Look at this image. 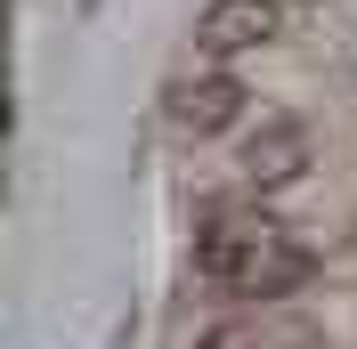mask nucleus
Returning a JSON list of instances; mask_svg holds the SVG:
<instances>
[{
    "label": "nucleus",
    "mask_w": 357,
    "mask_h": 349,
    "mask_svg": "<svg viewBox=\"0 0 357 349\" xmlns=\"http://www.w3.org/2000/svg\"><path fill=\"white\" fill-rule=\"evenodd\" d=\"M187 260H195L203 292H220V301H236V309H284L292 292L317 284V244H301L284 219H268L260 203H252V211L211 203Z\"/></svg>",
    "instance_id": "nucleus-1"
},
{
    "label": "nucleus",
    "mask_w": 357,
    "mask_h": 349,
    "mask_svg": "<svg viewBox=\"0 0 357 349\" xmlns=\"http://www.w3.org/2000/svg\"><path fill=\"white\" fill-rule=\"evenodd\" d=\"M244 106H252V89L236 82L227 66H203V57L162 89V122H171L178 138H220V131H236Z\"/></svg>",
    "instance_id": "nucleus-2"
},
{
    "label": "nucleus",
    "mask_w": 357,
    "mask_h": 349,
    "mask_svg": "<svg viewBox=\"0 0 357 349\" xmlns=\"http://www.w3.org/2000/svg\"><path fill=\"white\" fill-rule=\"evenodd\" d=\"M309 171H317V138H309L301 114H268L260 131L244 138V154H236L244 195H284V187H301Z\"/></svg>",
    "instance_id": "nucleus-3"
},
{
    "label": "nucleus",
    "mask_w": 357,
    "mask_h": 349,
    "mask_svg": "<svg viewBox=\"0 0 357 349\" xmlns=\"http://www.w3.org/2000/svg\"><path fill=\"white\" fill-rule=\"evenodd\" d=\"M284 33V0H211L195 17V57L203 66H236L252 49H268Z\"/></svg>",
    "instance_id": "nucleus-4"
},
{
    "label": "nucleus",
    "mask_w": 357,
    "mask_h": 349,
    "mask_svg": "<svg viewBox=\"0 0 357 349\" xmlns=\"http://www.w3.org/2000/svg\"><path fill=\"white\" fill-rule=\"evenodd\" d=\"M187 349H317V325L284 317V309H236V317H211L203 333H187Z\"/></svg>",
    "instance_id": "nucleus-5"
}]
</instances>
